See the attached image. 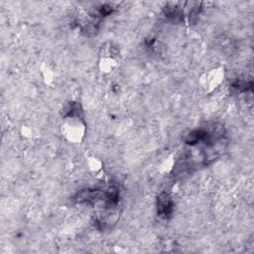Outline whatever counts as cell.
<instances>
[{"mask_svg":"<svg viewBox=\"0 0 254 254\" xmlns=\"http://www.w3.org/2000/svg\"><path fill=\"white\" fill-rule=\"evenodd\" d=\"M104 195V189H85L79 190L75 196L74 200L79 204L93 205L102 200Z\"/></svg>","mask_w":254,"mask_h":254,"instance_id":"6da1fadb","label":"cell"},{"mask_svg":"<svg viewBox=\"0 0 254 254\" xmlns=\"http://www.w3.org/2000/svg\"><path fill=\"white\" fill-rule=\"evenodd\" d=\"M158 215L162 218L168 219L172 216L174 211V201L169 192L163 191L160 193L157 199Z\"/></svg>","mask_w":254,"mask_h":254,"instance_id":"7a4b0ae2","label":"cell"},{"mask_svg":"<svg viewBox=\"0 0 254 254\" xmlns=\"http://www.w3.org/2000/svg\"><path fill=\"white\" fill-rule=\"evenodd\" d=\"M64 116L65 118H82V109L77 102L68 103L64 109Z\"/></svg>","mask_w":254,"mask_h":254,"instance_id":"3957f363","label":"cell"},{"mask_svg":"<svg viewBox=\"0 0 254 254\" xmlns=\"http://www.w3.org/2000/svg\"><path fill=\"white\" fill-rule=\"evenodd\" d=\"M232 87L240 92H246L247 90L252 89V80H244V79H237L232 83Z\"/></svg>","mask_w":254,"mask_h":254,"instance_id":"277c9868","label":"cell"}]
</instances>
